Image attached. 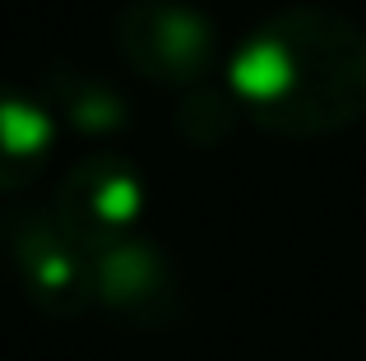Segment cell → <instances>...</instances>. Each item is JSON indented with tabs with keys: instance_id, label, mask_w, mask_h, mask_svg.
Returning <instances> with one entry per match:
<instances>
[{
	"instance_id": "1",
	"label": "cell",
	"mask_w": 366,
	"mask_h": 361,
	"mask_svg": "<svg viewBox=\"0 0 366 361\" xmlns=\"http://www.w3.org/2000/svg\"><path fill=\"white\" fill-rule=\"evenodd\" d=\"M246 121L283 139H325L366 116V28L334 5H278L223 51Z\"/></svg>"
},
{
	"instance_id": "2",
	"label": "cell",
	"mask_w": 366,
	"mask_h": 361,
	"mask_svg": "<svg viewBox=\"0 0 366 361\" xmlns=\"http://www.w3.org/2000/svg\"><path fill=\"white\" fill-rule=\"evenodd\" d=\"M0 255L37 315L70 325L93 315V255L56 223L51 204H14L0 213Z\"/></svg>"
},
{
	"instance_id": "3",
	"label": "cell",
	"mask_w": 366,
	"mask_h": 361,
	"mask_svg": "<svg viewBox=\"0 0 366 361\" xmlns=\"http://www.w3.org/2000/svg\"><path fill=\"white\" fill-rule=\"evenodd\" d=\"M112 42L139 79L162 88H195L223 61L218 24L190 0H125L112 19Z\"/></svg>"
},
{
	"instance_id": "4",
	"label": "cell",
	"mask_w": 366,
	"mask_h": 361,
	"mask_svg": "<svg viewBox=\"0 0 366 361\" xmlns=\"http://www.w3.org/2000/svg\"><path fill=\"white\" fill-rule=\"evenodd\" d=\"M51 213L89 255L144 232L149 176L125 153H84L51 195Z\"/></svg>"
},
{
	"instance_id": "5",
	"label": "cell",
	"mask_w": 366,
	"mask_h": 361,
	"mask_svg": "<svg viewBox=\"0 0 366 361\" xmlns=\"http://www.w3.org/2000/svg\"><path fill=\"white\" fill-rule=\"evenodd\" d=\"M93 310L125 329H172L186 315V283L167 245L149 232L93 255Z\"/></svg>"
},
{
	"instance_id": "6",
	"label": "cell",
	"mask_w": 366,
	"mask_h": 361,
	"mask_svg": "<svg viewBox=\"0 0 366 361\" xmlns=\"http://www.w3.org/2000/svg\"><path fill=\"white\" fill-rule=\"evenodd\" d=\"M56 139L61 126L42 93L0 79V195H19L42 176L46 158L56 153Z\"/></svg>"
},
{
	"instance_id": "7",
	"label": "cell",
	"mask_w": 366,
	"mask_h": 361,
	"mask_svg": "<svg viewBox=\"0 0 366 361\" xmlns=\"http://www.w3.org/2000/svg\"><path fill=\"white\" fill-rule=\"evenodd\" d=\"M37 93L46 98L56 126L74 130V135H121L134 121V107L121 83H112L107 74L89 70V65H74V61L46 65Z\"/></svg>"
},
{
	"instance_id": "8",
	"label": "cell",
	"mask_w": 366,
	"mask_h": 361,
	"mask_svg": "<svg viewBox=\"0 0 366 361\" xmlns=\"http://www.w3.org/2000/svg\"><path fill=\"white\" fill-rule=\"evenodd\" d=\"M237 121L242 116V107H237V98L227 93V83H195V88L181 93V107H177V130L186 139H195V144H218V139H227L237 130Z\"/></svg>"
}]
</instances>
